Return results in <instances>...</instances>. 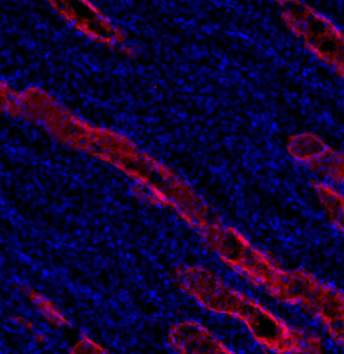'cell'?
Instances as JSON below:
<instances>
[{
    "label": "cell",
    "mask_w": 344,
    "mask_h": 354,
    "mask_svg": "<svg viewBox=\"0 0 344 354\" xmlns=\"http://www.w3.org/2000/svg\"><path fill=\"white\" fill-rule=\"evenodd\" d=\"M176 279L179 287L203 308L241 321L252 337L268 351L277 354H324L320 336L291 326L206 268H183L177 272Z\"/></svg>",
    "instance_id": "obj_1"
},
{
    "label": "cell",
    "mask_w": 344,
    "mask_h": 354,
    "mask_svg": "<svg viewBox=\"0 0 344 354\" xmlns=\"http://www.w3.org/2000/svg\"><path fill=\"white\" fill-rule=\"evenodd\" d=\"M315 192L326 216L344 234V196L338 190L323 183H315Z\"/></svg>",
    "instance_id": "obj_5"
},
{
    "label": "cell",
    "mask_w": 344,
    "mask_h": 354,
    "mask_svg": "<svg viewBox=\"0 0 344 354\" xmlns=\"http://www.w3.org/2000/svg\"><path fill=\"white\" fill-rule=\"evenodd\" d=\"M291 155L299 162L344 185V154L328 147L316 135L302 133L293 137Z\"/></svg>",
    "instance_id": "obj_3"
},
{
    "label": "cell",
    "mask_w": 344,
    "mask_h": 354,
    "mask_svg": "<svg viewBox=\"0 0 344 354\" xmlns=\"http://www.w3.org/2000/svg\"><path fill=\"white\" fill-rule=\"evenodd\" d=\"M72 354H111L104 347L93 342L87 336H83L73 348Z\"/></svg>",
    "instance_id": "obj_6"
},
{
    "label": "cell",
    "mask_w": 344,
    "mask_h": 354,
    "mask_svg": "<svg viewBox=\"0 0 344 354\" xmlns=\"http://www.w3.org/2000/svg\"><path fill=\"white\" fill-rule=\"evenodd\" d=\"M285 17L304 44L344 80V33L327 17L302 2H287Z\"/></svg>",
    "instance_id": "obj_2"
},
{
    "label": "cell",
    "mask_w": 344,
    "mask_h": 354,
    "mask_svg": "<svg viewBox=\"0 0 344 354\" xmlns=\"http://www.w3.org/2000/svg\"><path fill=\"white\" fill-rule=\"evenodd\" d=\"M170 348L177 354H237L201 323L181 321L168 333Z\"/></svg>",
    "instance_id": "obj_4"
}]
</instances>
